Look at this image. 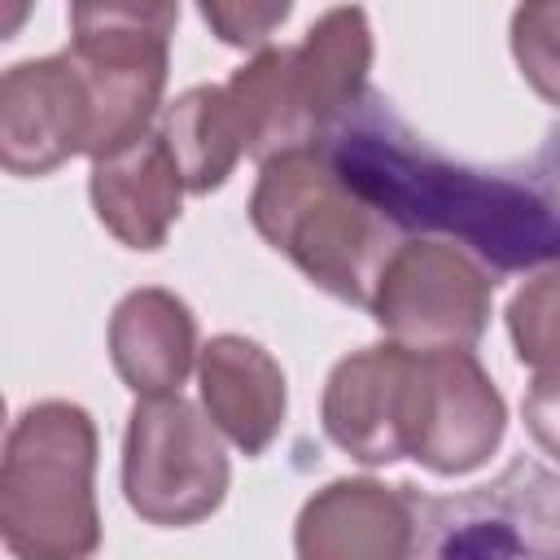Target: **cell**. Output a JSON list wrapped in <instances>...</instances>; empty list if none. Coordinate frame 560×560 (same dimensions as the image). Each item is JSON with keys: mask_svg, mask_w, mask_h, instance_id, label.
Returning a JSON list of instances; mask_svg holds the SVG:
<instances>
[{"mask_svg": "<svg viewBox=\"0 0 560 560\" xmlns=\"http://www.w3.org/2000/svg\"><path fill=\"white\" fill-rule=\"evenodd\" d=\"M319 149L402 236L459 245L490 276L560 262V131L529 162L468 166L416 136L381 92H368Z\"/></svg>", "mask_w": 560, "mask_h": 560, "instance_id": "cell-1", "label": "cell"}, {"mask_svg": "<svg viewBox=\"0 0 560 560\" xmlns=\"http://www.w3.org/2000/svg\"><path fill=\"white\" fill-rule=\"evenodd\" d=\"M249 223L315 289L363 311L385 262L411 241L337 175L319 144L262 162Z\"/></svg>", "mask_w": 560, "mask_h": 560, "instance_id": "cell-2", "label": "cell"}, {"mask_svg": "<svg viewBox=\"0 0 560 560\" xmlns=\"http://www.w3.org/2000/svg\"><path fill=\"white\" fill-rule=\"evenodd\" d=\"M96 424L79 402H31L4 438L0 538L13 560H92L101 551L96 512Z\"/></svg>", "mask_w": 560, "mask_h": 560, "instance_id": "cell-3", "label": "cell"}, {"mask_svg": "<svg viewBox=\"0 0 560 560\" xmlns=\"http://www.w3.org/2000/svg\"><path fill=\"white\" fill-rule=\"evenodd\" d=\"M179 4H70V44L92 101V162L153 131Z\"/></svg>", "mask_w": 560, "mask_h": 560, "instance_id": "cell-4", "label": "cell"}, {"mask_svg": "<svg viewBox=\"0 0 560 560\" xmlns=\"http://www.w3.org/2000/svg\"><path fill=\"white\" fill-rule=\"evenodd\" d=\"M228 481L223 433L197 402L184 394L136 398L122 433V494L144 525L184 529L214 516Z\"/></svg>", "mask_w": 560, "mask_h": 560, "instance_id": "cell-5", "label": "cell"}, {"mask_svg": "<svg viewBox=\"0 0 560 560\" xmlns=\"http://www.w3.org/2000/svg\"><path fill=\"white\" fill-rule=\"evenodd\" d=\"M416 560H560V472L516 459L477 490L420 499Z\"/></svg>", "mask_w": 560, "mask_h": 560, "instance_id": "cell-6", "label": "cell"}, {"mask_svg": "<svg viewBox=\"0 0 560 560\" xmlns=\"http://www.w3.org/2000/svg\"><path fill=\"white\" fill-rule=\"evenodd\" d=\"M490 293L494 276L472 254L420 236L385 262L368 315L402 350H472L490 324Z\"/></svg>", "mask_w": 560, "mask_h": 560, "instance_id": "cell-7", "label": "cell"}, {"mask_svg": "<svg viewBox=\"0 0 560 560\" xmlns=\"http://www.w3.org/2000/svg\"><path fill=\"white\" fill-rule=\"evenodd\" d=\"M503 429L508 402L472 350L416 354L402 420L407 459L438 477H464L499 451Z\"/></svg>", "mask_w": 560, "mask_h": 560, "instance_id": "cell-8", "label": "cell"}, {"mask_svg": "<svg viewBox=\"0 0 560 560\" xmlns=\"http://www.w3.org/2000/svg\"><path fill=\"white\" fill-rule=\"evenodd\" d=\"M92 101L61 52L31 57L4 70L0 79V166L9 175L35 179L66 166L79 153H92Z\"/></svg>", "mask_w": 560, "mask_h": 560, "instance_id": "cell-9", "label": "cell"}, {"mask_svg": "<svg viewBox=\"0 0 560 560\" xmlns=\"http://www.w3.org/2000/svg\"><path fill=\"white\" fill-rule=\"evenodd\" d=\"M420 490L376 477H337L319 486L293 525L298 560H416Z\"/></svg>", "mask_w": 560, "mask_h": 560, "instance_id": "cell-10", "label": "cell"}, {"mask_svg": "<svg viewBox=\"0 0 560 560\" xmlns=\"http://www.w3.org/2000/svg\"><path fill=\"white\" fill-rule=\"evenodd\" d=\"M411 363H416V350L376 341L346 354L328 372L319 420L337 451H346L368 468L407 459L402 420H407Z\"/></svg>", "mask_w": 560, "mask_h": 560, "instance_id": "cell-11", "label": "cell"}, {"mask_svg": "<svg viewBox=\"0 0 560 560\" xmlns=\"http://www.w3.org/2000/svg\"><path fill=\"white\" fill-rule=\"evenodd\" d=\"M88 192H92V210L101 228L118 245L149 254L166 245L188 184L162 131H149L127 149L96 158L88 175Z\"/></svg>", "mask_w": 560, "mask_h": 560, "instance_id": "cell-12", "label": "cell"}, {"mask_svg": "<svg viewBox=\"0 0 560 560\" xmlns=\"http://www.w3.org/2000/svg\"><path fill=\"white\" fill-rule=\"evenodd\" d=\"M197 385H201V411L241 455L254 459L280 438L289 389L280 363L258 341L241 332L210 337L197 359Z\"/></svg>", "mask_w": 560, "mask_h": 560, "instance_id": "cell-13", "label": "cell"}, {"mask_svg": "<svg viewBox=\"0 0 560 560\" xmlns=\"http://www.w3.org/2000/svg\"><path fill=\"white\" fill-rule=\"evenodd\" d=\"M372 70V26L354 4L328 9L311 22L302 44H289V83L302 131L311 144H324L328 131L368 96Z\"/></svg>", "mask_w": 560, "mask_h": 560, "instance_id": "cell-14", "label": "cell"}, {"mask_svg": "<svg viewBox=\"0 0 560 560\" xmlns=\"http://www.w3.org/2000/svg\"><path fill=\"white\" fill-rule=\"evenodd\" d=\"M197 350V319L171 289H131L109 315V363L136 398H171L188 381Z\"/></svg>", "mask_w": 560, "mask_h": 560, "instance_id": "cell-15", "label": "cell"}, {"mask_svg": "<svg viewBox=\"0 0 560 560\" xmlns=\"http://www.w3.org/2000/svg\"><path fill=\"white\" fill-rule=\"evenodd\" d=\"M166 149L175 153L188 192L206 197L214 188L228 184V175L236 171V162L245 158V136L236 122V109L228 101L223 83H197L188 92H179L158 122Z\"/></svg>", "mask_w": 560, "mask_h": 560, "instance_id": "cell-16", "label": "cell"}, {"mask_svg": "<svg viewBox=\"0 0 560 560\" xmlns=\"http://www.w3.org/2000/svg\"><path fill=\"white\" fill-rule=\"evenodd\" d=\"M508 337L529 372L560 363V262L534 271L508 302Z\"/></svg>", "mask_w": 560, "mask_h": 560, "instance_id": "cell-17", "label": "cell"}, {"mask_svg": "<svg viewBox=\"0 0 560 560\" xmlns=\"http://www.w3.org/2000/svg\"><path fill=\"white\" fill-rule=\"evenodd\" d=\"M512 57L525 83L560 105V0H529L512 13Z\"/></svg>", "mask_w": 560, "mask_h": 560, "instance_id": "cell-18", "label": "cell"}, {"mask_svg": "<svg viewBox=\"0 0 560 560\" xmlns=\"http://www.w3.org/2000/svg\"><path fill=\"white\" fill-rule=\"evenodd\" d=\"M201 22L223 39V44H232V48H254V52H262V48H271V31L276 26H284L289 22V13H293V4H254V0H206L201 9Z\"/></svg>", "mask_w": 560, "mask_h": 560, "instance_id": "cell-19", "label": "cell"}, {"mask_svg": "<svg viewBox=\"0 0 560 560\" xmlns=\"http://www.w3.org/2000/svg\"><path fill=\"white\" fill-rule=\"evenodd\" d=\"M521 416H525V429L538 442V451H547L560 464V363L534 372L525 402H521Z\"/></svg>", "mask_w": 560, "mask_h": 560, "instance_id": "cell-20", "label": "cell"}]
</instances>
